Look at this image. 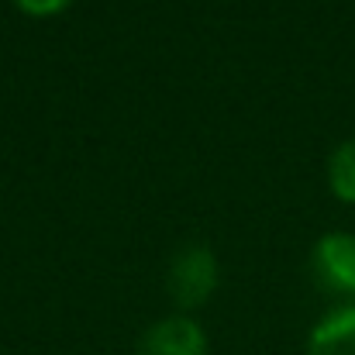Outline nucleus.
<instances>
[{
	"label": "nucleus",
	"mask_w": 355,
	"mask_h": 355,
	"mask_svg": "<svg viewBox=\"0 0 355 355\" xmlns=\"http://www.w3.org/2000/svg\"><path fill=\"white\" fill-rule=\"evenodd\" d=\"M166 286L173 293V300L190 311V307H200L214 286H218V259L207 245H187L173 255L169 262V276H166Z\"/></svg>",
	"instance_id": "obj_1"
},
{
	"label": "nucleus",
	"mask_w": 355,
	"mask_h": 355,
	"mask_svg": "<svg viewBox=\"0 0 355 355\" xmlns=\"http://www.w3.org/2000/svg\"><path fill=\"white\" fill-rule=\"evenodd\" d=\"M314 279L321 290L355 300V235L331 232L314 245Z\"/></svg>",
	"instance_id": "obj_2"
},
{
	"label": "nucleus",
	"mask_w": 355,
	"mask_h": 355,
	"mask_svg": "<svg viewBox=\"0 0 355 355\" xmlns=\"http://www.w3.org/2000/svg\"><path fill=\"white\" fill-rule=\"evenodd\" d=\"M138 355H207V338L193 318L173 314V318L155 321L141 335Z\"/></svg>",
	"instance_id": "obj_3"
},
{
	"label": "nucleus",
	"mask_w": 355,
	"mask_h": 355,
	"mask_svg": "<svg viewBox=\"0 0 355 355\" xmlns=\"http://www.w3.org/2000/svg\"><path fill=\"white\" fill-rule=\"evenodd\" d=\"M307 355H355V304L331 311L307 338Z\"/></svg>",
	"instance_id": "obj_4"
},
{
	"label": "nucleus",
	"mask_w": 355,
	"mask_h": 355,
	"mask_svg": "<svg viewBox=\"0 0 355 355\" xmlns=\"http://www.w3.org/2000/svg\"><path fill=\"white\" fill-rule=\"evenodd\" d=\"M328 180H331V190L345 200L355 204V138L342 141L331 155V166H328Z\"/></svg>",
	"instance_id": "obj_5"
},
{
	"label": "nucleus",
	"mask_w": 355,
	"mask_h": 355,
	"mask_svg": "<svg viewBox=\"0 0 355 355\" xmlns=\"http://www.w3.org/2000/svg\"><path fill=\"white\" fill-rule=\"evenodd\" d=\"M24 14H35V17H49V14H59L66 10L73 0H14Z\"/></svg>",
	"instance_id": "obj_6"
}]
</instances>
